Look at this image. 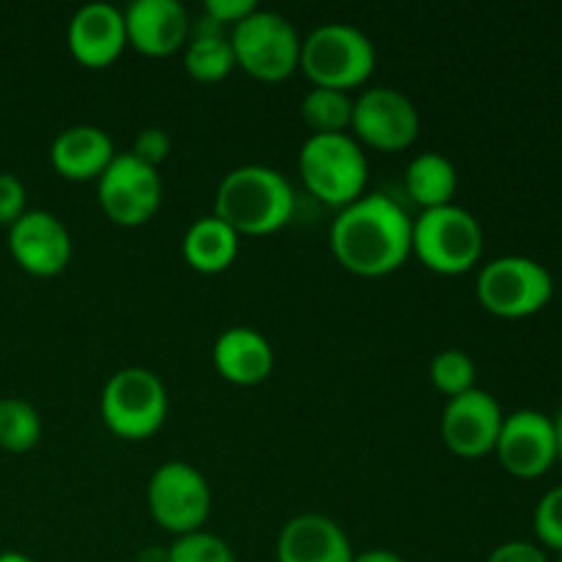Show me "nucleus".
Masks as SVG:
<instances>
[{"label":"nucleus","mask_w":562,"mask_h":562,"mask_svg":"<svg viewBox=\"0 0 562 562\" xmlns=\"http://www.w3.org/2000/svg\"><path fill=\"white\" fill-rule=\"evenodd\" d=\"M234 66V47H231V38L225 36V25H220L209 14L192 22L190 42L184 44L187 75L201 82H217L228 77Z\"/></svg>","instance_id":"obj_21"},{"label":"nucleus","mask_w":562,"mask_h":562,"mask_svg":"<svg viewBox=\"0 0 562 562\" xmlns=\"http://www.w3.org/2000/svg\"><path fill=\"white\" fill-rule=\"evenodd\" d=\"M278 562H355V552L338 521L322 514H300L280 530Z\"/></svg>","instance_id":"obj_17"},{"label":"nucleus","mask_w":562,"mask_h":562,"mask_svg":"<svg viewBox=\"0 0 562 562\" xmlns=\"http://www.w3.org/2000/svg\"><path fill=\"white\" fill-rule=\"evenodd\" d=\"M126 44L143 55L162 58L190 42V14L179 0H135L124 11Z\"/></svg>","instance_id":"obj_16"},{"label":"nucleus","mask_w":562,"mask_h":562,"mask_svg":"<svg viewBox=\"0 0 562 562\" xmlns=\"http://www.w3.org/2000/svg\"><path fill=\"white\" fill-rule=\"evenodd\" d=\"M302 121L313 130V135H344L351 126L355 99L349 91L335 88H313L305 93L300 104Z\"/></svg>","instance_id":"obj_23"},{"label":"nucleus","mask_w":562,"mask_h":562,"mask_svg":"<svg viewBox=\"0 0 562 562\" xmlns=\"http://www.w3.org/2000/svg\"><path fill=\"white\" fill-rule=\"evenodd\" d=\"M554 296V278L543 263L527 256H503L477 274V300L499 318H527L541 313Z\"/></svg>","instance_id":"obj_8"},{"label":"nucleus","mask_w":562,"mask_h":562,"mask_svg":"<svg viewBox=\"0 0 562 562\" xmlns=\"http://www.w3.org/2000/svg\"><path fill=\"white\" fill-rule=\"evenodd\" d=\"M146 499L154 521L176 538L198 532L212 514V488L187 461H165L157 467L148 481Z\"/></svg>","instance_id":"obj_9"},{"label":"nucleus","mask_w":562,"mask_h":562,"mask_svg":"<svg viewBox=\"0 0 562 562\" xmlns=\"http://www.w3.org/2000/svg\"><path fill=\"white\" fill-rule=\"evenodd\" d=\"M0 562H36L22 552H0Z\"/></svg>","instance_id":"obj_35"},{"label":"nucleus","mask_w":562,"mask_h":562,"mask_svg":"<svg viewBox=\"0 0 562 562\" xmlns=\"http://www.w3.org/2000/svg\"><path fill=\"white\" fill-rule=\"evenodd\" d=\"M456 190H459V170L445 154H417L406 168V192L417 206H423V212L453 203Z\"/></svg>","instance_id":"obj_22"},{"label":"nucleus","mask_w":562,"mask_h":562,"mask_svg":"<svg viewBox=\"0 0 562 562\" xmlns=\"http://www.w3.org/2000/svg\"><path fill=\"white\" fill-rule=\"evenodd\" d=\"M9 250L25 272L53 278L69 267L71 236L53 212L33 209L9 228Z\"/></svg>","instance_id":"obj_14"},{"label":"nucleus","mask_w":562,"mask_h":562,"mask_svg":"<svg viewBox=\"0 0 562 562\" xmlns=\"http://www.w3.org/2000/svg\"><path fill=\"white\" fill-rule=\"evenodd\" d=\"M181 256L195 272L217 274L239 256V234L223 220L209 214L195 220L181 239Z\"/></svg>","instance_id":"obj_20"},{"label":"nucleus","mask_w":562,"mask_h":562,"mask_svg":"<svg viewBox=\"0 0 562 562\" xmlns=\"http://www.w3.org/2000/svg\"><path fill=\"white\" fill-rule=\"evenodd\" d=\"M228 38L236 66L256 80L278 82L300 69L302 38L278 11L256 9L250 16L236 22Z\"/></svg>","instance_id":"obj_7"},{"label":"nucleus","mask_w":562,"mask_h":562,"mask_svg":"<svg viewBox=\"0 0 562 562\" xmlns=\"http://www.w3.org/2000/svg\"><path fill=\"white\" fill-rule=\"evenodd\" d=\"M494 453L499 464L521 481L547 475L558 461L552 417L538 409H519L514 415H505Z\"/></svg>","instance_id":"obj_12"},{"label":"nucleus","mask_w":562,"mask_h":562,"mask_svg":"<svg viewBox=\"0 0 562 562\" xmlns=\"http://www.w3.org/2000/svg\"><path fill=\"white\" fill-rule=\"evenodd\" d=\"M554 442H558V461H562V409L554 417Z\"/></svg>","instance_id":"obj_34"},{"label":"nucleus","mask_w":562,"mask_h":562,"mask_svg":"<svg viewBox=\"0 0 562 562\" xmlns=\"http://www.w3.org/2000/svg\"><path fill=\"white\" fill-rule=\"evenodd\" d=\"M351 130L368 146L382 148V151H401L417 140L420 113L415 102L398 88H368L355 99Z\"/></svg>","instance_id":"obj_11"},{"label":"nucleus","mask_w":562,"mask_h":562,"mask_svg":"<svg viewBox=\"0 0 562 562\" xmlns=\"http://www.w3.org/2000/svg\"><path fill=\"white\" fill-rule=\"evenodd\" d=\"M558 562H562V552H558Z\"/></svg>","instance_id":"obj_36"},{"label":"nucleus","mask_w":562,"mask_h":562,"mask_svg":"<svg viewBox=\"0 0 562 562\" xmlns=\"http://www.w3.org/2000/svg\"><path fill=\"white\" fill-rule=\"evenodd\" d=\"M132 157H137L140 162L151 165V168H157L159 162H165L170 154V137L168 132L159 130V126H148V130H143L140 135L135 137V146H132Z\"/></svg>","instance_id":"obj_28"},{"label":"nucleus","mask_w":562,"mask_h":562,"mask_svg":"<svg viewBox=\"0 0 562 562\" xmlns=\"http://www.w3.org/2000/svg\"><path fill=\"white\" fill-rule=\"evenodd\" d=\"M532 527H536V536L543 547L562 552V486L549 488L538 499L536 514H532Z\"/></svg>","instance_id":"obj_27"},{"label":"nucleus","mask_w":562,"mask_h":562,"mask_svg":"<svg viewBox=\"0 0 562 562\" xmlns=\"http://www.w3.org/2000/svg\"><path fill=\"white\" fill-rule=\"evenodd\" d=\"M329 245L344 269L362 278H382L409 258L412 220L393 198L371 192L340 209Z\"/></svg>","instance_id":"obj_1"},{"label":"nucleus","mask_w":562,"mask_h":562,"mask_svg":"<svg viewBox=\"0 0 562 562\" xmlns=\"http://www.w3.org/2000/svg\"><path fill=\"white\" fill-rule=\"evenodd\" d=\"M214 368L228 382L250 387L263 382L274 368V351L269 340L252 327H228L220 333L212 349Z\"/></svg>","instance_id":"obj_18"},{"label":"nucleus","mask_w":562,"mask_h":562,"mask_svg":"<svg viewBox=\"0 0 562 562\" xmlns=\"http://www.w3.org/2000/svg\"><path fill=\"white\" fill-rule=\"evenodd\" d=\"M168 562H236V558L223 538L198 530L170 543Z\"/></svg>","instance_id":"obj_26"},{"label":"nucleus","mask_w":562,"mask_h":562,"mask_svg":"<svg viewBox=\"0 0 562 562\" xmlns=\"http://www.w3.org/2000/svg\"><path fill=\"white\" fill-rule=\"evenodd\" d=\"M431 382L439 393L450 395H464L475 390V362L467 351L461 349H445L439 351L431 360Z\"/></svg>","instance_id":"obj_25"},{"label":"nucleus","mask_w":562,"mask_h":562,"mask_svg":"<svg viewBox=\"0 0 562 562\" xmlns=\"http://www.w3.org/2000/svg\"><path fill=\"white\" fill-rule=\"evenodd\" d=\"M486 562H549L547 552L530 541H508L499 543Z\"/></svg>","instance_id":"obj_31"},{"label":"nucleus","mask_w":562,"mask_h":562,"mask_svg":"<svg viewBox=\"0 0 562 562\" xmlns=\"http://www.w3.org/2000/svg\"><path fill=\"white\" fill-rule=\"evenodd\" d=\"M300 176L327 206H349L366 195L368 157L355 137L311 135L300 148Z\"/></svg>","instance_id":"obj_4"},{"label":"nucleus","mask_w":562,"mask_h":562,"mask_svg":"<svg viewBox=\"0 0 562 562\" xmlns=\"http://www.w3.org/2000/svg\"><path fill=\"white\" fill-rule=\"evenodd\" d=\"M25 187L14 173H0V225H14L25 214Z\"/></svg>","instance_id":"obj_29"},{"label":"nucleus","mask_w":562,"mask_h":562,"mask_svg":"<svg viewBox=\"0 0 562 562\" xmlns=\"http://www.w3.org/2000/svg\"><path fill=\"white\" fill-rule=\"evenodd\" d=\"M102 420L115 437L148 439L168 417V393L162 379L148 368H121L102 390Z\"/></svg>","instance_id":"obj_6"},{"label":"nucleus","mask_w":562,"mask_h":562,"mask_svg":"<svg viewBox=\"0 0 562 562\" xmlns=\"http://www.w3.org/2000/svg\"><path fill=\"white\" fill-rule=\"evenodd\" d=\"M294 187L267 165H241L223 176L214 195V217L236 234L267 236L289 225L294 214Z\"/></svg>","instance_id":"obj_2"},{"label":"nucleus","mask_w":562,"mask_h":562,"mask_svg":"<svg viewBox=\"0 0 562 562\" xmlns=\"http://www.w3.org/2000/svg\"><path fill=\"white\" fill-rule=\"evenodd\" d=\"M99 206L113 223L135 228L157 214L162 201V179L157 168L132 154H115L113 162L97 179Z\"/></svg>","instance_id":"obj_10"},{"label":"nucleus","mask_w":562,"mask_h":562,"mask_svg":"<svg viewBox=\"0 0 562 562\" xmlns=\"http://www.w3.org/2000/svg\"><path fill=\"white\" fill-rule=\"evenodd\" d=\"M115 157L113 140L104 130L91 124H77L60 132L49 146V162L64 179L86 181L99 179Z\"/></svg>","instance_id":"obj_19"},{"label":"nucleus","mask_w":562,"mask_h":562,"mask_svg":"<svg viewBox=\"0 0 562 562\" xmlns=\"http://www.w3.org/2000/svg\"><path fill=\"white\" fill-rule=\"evenodd\" d=\"M503 420L505 415L497 398L475 387L448 401L442 412V439L461 459H481L494 453Z\"/></svg>","instance_id":"obj_13"},{"label":"nucleus","mask_w":562,"mask_h":562,"mask_svg":"<svg viewBox=\"0 0 562 562\" xmlns=\"http://www.w3.org/2000/svg\"><path fill=\"white\" fill-rule=\"evenodd\" d=\"M42 439V417L36 406L22 398H0V448L25 453Z\"/></svg>","instance_id":"obj_24"},{"label":"nucleus","mask_w":562,"mask_h":562,"mask_svg":"<svg viewBox=\"0 0 562 562\" xmlns=\"http://www.w3.org/2000/svg\"><path fill=\"white\" fill-rule=\"evenodd\" d=\"M355 562H404V558H398L390 549H368V552L355 554Z\"/></svg>","instance_id":"obj_32"},{"label":"nucleus","mask_w":562,"mask_h":562,"mask_svg":"<svg viewBox=\"0 0 562 562\" xmlns=\"http://www.w3.org/2000/svg\"><path fill=\"white\" fill-rule=\"evenodd\" d=\"M412 252L439 274H464L481 261L483 228L464 206L426 209L412 220Z\"/></svg>","instance_id":"obj_5"},{"label":"nucleus","mask_w":562,"mask_h":562,"mask_svg":"<svg viewBox=\"0 0 562 562\" xmlns=\"http://www.w3.org/2000/svg\"><path fill=\"white\" fill-rule=\"evenodd\" d=\"M66 42L77 64L88 69H104L126 47L124 11L104 0L80 5L69 20Z\"/></svg>","instance_id":"obj_15"},{"label":"nucleus","mask_w":562,"mask_h":562,"mask_svg":"<svg viewBox=\"0 0 562 562\" xmlns=\"http://www.w3.org/2000/svg\"><path fill=\"white\" fill-rule=\"evenodd\" d=\"M300 66L316 88L349 91L373 75L376 47L366 31L349 22H324L302 42Z\"/></svg>","instance_id":"obj_3"},{"label":"nucleus","mask_w":562,"mask_h":562,"mask_svg":"<svg viewBox=\"0 0 562 562\" xmlns=\"http://www.w3.org/2000/svg\"><path fill=\"white\" fill-rule=\"evenodd\" d=\"M140 562H168V549L159 552V549H148V552L140 554Z\"/></svg>","instance_id":"obj_33"},{"label":"nucleus","mask_w":562,"mask_h":562,"mask_svg":"<svg viewBox=\"0 0 562 562\" xmlns=\"http://www.w3.org/2000/svg\"><path fill=\"white\" fill-rule=\"evenodd\" d=\"M258 5L252 0H206V9L203 14H209L212 20H217L220 25H236L245 16H250Z\"/></svg>","instance_id":"obj_30"}]
</instances>
